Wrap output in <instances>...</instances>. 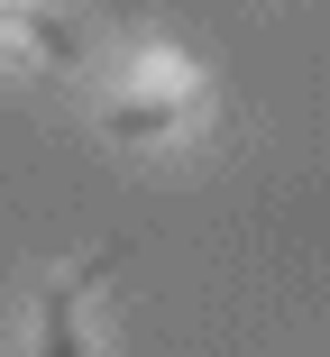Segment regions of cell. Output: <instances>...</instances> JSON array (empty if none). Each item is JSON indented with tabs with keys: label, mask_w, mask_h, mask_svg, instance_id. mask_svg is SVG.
I'll list each match as a JSON object with an SVG mask.
<instances>
[{
	"label": "cell",
	"mask_w": 330,
	"mask_h": 357,
	"mask_svg": "<svg viewBox=\"0 0 330 357\" xmlns=\"http://www.w3.org/2000/svg\"><path fill=\"white\" fill-rule=\"evenodd\" d=\"M183 110H193V74L174 55H147L138 64V83H119L110 92V137H128V147H138V137H165V128H183Z\"/></svg>",
	"instance_id": "obj_1"
},
{
	"label": "cell",
	"mask_w": 330,
	"mask_h": 357,
	"mask_svg": "<svg viewBox=\"0 0 330 357\" xmlns=\"http://www.w3.org/2000/svg\"><path fill=\"white\" fill-rule=\"evenodd\" d=\"M119 266V248H101V257H83V266H64L46 294H37V348L28 357H92V339H83V294Z\"/></svg>",
	"instance_id": "obj_2"
},
{
	"label": "cell",
	"mask_w": 330,
	"mask_h": 357,
	"mask_svg": "<svg viewBox=\"0 0 330 357\" xmlns=\"http://www.w3.org/2000/svg\"><path fill=\"white\" fill-rule=\"evenodd\" d=\"M46 64H83V28L74 19H55V10H37V0H28V28H19Z\"/></svg>",
	"instance_id": "obj_3"
},
{
	"label": "cell",
	"mask_w": 330,
	"mask_h": 357,
	"mask_svg": "<svg viewBox=\"0 0 330 357\" xmlns=\"http://www.w3.org/2000/svg\"><path fill=\"white\" fill-rule=\"evenodd\" d=\"M28 28V0H0V37H19Z\"/></svg>",
	"instance_id": "obj_4"
}]
</instances>
